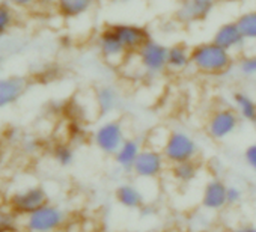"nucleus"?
Masks as SVG:
<instances>
[{"mask_svg":"<svg viewBox=\"0 0 256 232\" xmlns=\"http://www.w3.org/2000/svg\"><path fill=\"white\" fill-rule=\"evenodd\" d=\"M26 90V80L22 77L0 76V110L16 104Z\"/></svg>","mask_w":256,"mask_h":232,"instance_id":"obj_15","label":"nucleus"},{"mask_svg":"<svg viewBox=\"0 0 256 232\" xmlns=\"http://www.w3.org/2000/svg\"><path fill=\"white\" fill-rule=\"evenodd\" d=\"M14 10H32L40 5V0H6Z\"/></svg>","mask_w":256,"mask_h":232,"instance_id":"obj_29","label":"nucleus"},{"mask_svg":"<svg viewBox=\"0 0 256 232\" xmlns=\"http://www.w3.org/2000/svg\"><path fill=\"white\" fill-rule=\"evenodd\" d=\"M235 2H241V0H235Z\"/></svg>","mask_w":256,"mask_h":232,"instance_id":"obj_33","label":"nucleus"},{"mask_svg":"<svg viewBox=\"0 0 256 232\" xmlns=\"http://www.w3.org/2000/svg\"><path fill=\"white\" fill-rule=\"evenodd\" d=\"M214 42H217L220 47L226 48L230 53H236L244 48L247 40L244 38L236 20L234 22H224L222 23L216 30L211 38Z\"/></svg>","mask_w":256,"mask_h":232,"instance_id":"obj_12","label":"nucleus"},{"mask_svg":"<svg viewBox=\"0 0 256 232\" xmlns=\"http://www.w3.org/2000/svg\"><path fill=\"white\" fill-rule=\"evenodd\" d=\"M217 0H180L175 18L182 24H198L210 18Z\"/></svg>","mask_w":256,"mask_h":232,"instance_id":"obj_9","label":"nucleus"},{"mask_svg":"<svg viewBox=\"0 0 256 232\" xmlns=\"http://www.w3.org/2000/svg\"><path fill=\"white\" fill-rule=\"evenodd\" d=\"M200 174V164L198 160H188L170 164V176L175 182L181 186H188L198 180Z\"/></svg>","mask_w":256,"mask_h":232,"instance_id":"obj_21","label":"nucleus"},{"mask_svg":"<svg viewBox=\"0 0 256 232\" xmlns=\"http://www.w3.org/2000/svg\"><path fill=\"white\" fill-rule=\"evenodd\" d=\"M236 23L247 42H256V8L241 12L236 17Z\"/></svg>","mask_w":256,"mask_h":232,"instance_id":"obj_22","label":"nucleus"},{"mask_svg":"<svg viewBox=\"0 0 256 232\" xmlns=\"http://www.w3.org/2000/svg\"><path fill=\"white\" fill-rule=\"evenodd\" d=\"M244 162L253 172H256V144H252L244 150Z\"/></svg>","mask_w":256,"mask_h":232,"instance_id":"obj_28","label":"nucleus"},{"mask_svg":"<svg viewBox=\"0 0 256 232\" xmlns=\"http://www.w3.org/2000/svg\"><path fill=\"white\" fill-rule=\"evenodd\" d=\"M244 198L242 190L238 186H228V192H226V199H228V205L235 206L238 205Z\"/></svg>","mask_w":256,"mask_h":232,"instance_id":"obj_27","label":"nucleus"},{"mask_svg":"<svg viewBox=\"0 0 256 232\" xmlns=\"http://www.w3.org/2000/svg\"><path fill=\"white\" fill-rule=\"evenodd\" d=\"M119 41L124 44L128 53H136L150 38L151 34L145 26L134 24V23H113L110 24Z\"/></svg>","mask_w":256,"mask_h":232,"instance_id":"obj_11","label":"nucleus"},{"mask_svg":"<svg viewBox=\"0 0 256 232\" xmlns=\"http://www.w3.org/2000/svg\"><path fill=\"white\" fill-rule=\"evenodd\" d=\"M232 104L241 121L256 126V100L250 94L244 90H236L232 95Z\"/></svg>","mask_w":256,"mask_h":232,"instance_id":"obj_20","label":"nucleus"},{"mask_svg":"<svg viewBox=\"0 0 256 232\" xmlns=\"http://www.w3.org/2000/svg\"><path fill=\"white\" fill-rule=\"evenodd\" d=\"M96 48L101 54V58L114 66L124 65V62L128 58V53L124 47V44L119 41V38L116 36V34L113 32V29L110 28V24H107L96 36Z\"/></svg>","mask_w":256,"mask_h":232,"instance_id":"obj_10","label":"nucleus"},{"mask_svg":"<svg viewBox=\"0 0 256 232\" xmlns=\"http://www.w3.org/2000/svg\"><path fill=\"white\" fill-rule=\"evenodd\" d=\"M232 232H256V226L244 224V226H238V228H236V229H234Z\"/></svg>","mask_w":256,"mask_h":232,"instance_id":"obj_30","label":"nucleus"},{"mask_svg":"<svg viewBox=\"0 0 256 232\" xmlns=\"http://www.w3.org/2000/svg\"><path fill=\"white\" fill-rule=\"evenodd\" d=\"M66 222V212L50 202L24 217L28 232H58Z\"/></svg>","mask_w":256,"mask_h":232,"instance_id":"obj_5","label":"nucleus"},{"mask_svg":"<svg viewBox=\"0 0 256 232\" xmlns=\"http://www.w3.org/2000/svg\"><path fill=\"white\" fill-rule=\"evenodd\" d=\"M240 77L246 80H256V53L242 54L235 59V66Z\"/></svg>","mask_w":256,"mask_h":232,"instance_id":"obj_23","label":"nucleus"},{"mask_svg":"<svg viewBox=\"0 0 256 232\" xmlns=\"http://www.w3.org/2000/svg\"><path fill=\"white\" fill-rule=\"evenodd\" d=\"M96 4V0H58L56 11L66 20H76L89 14Z\"/></svg>","mask_w":256,"mask_h":232,"instance_id":"obj_19","label":"nucleus"},{"mask_svg":"<svg viewBox=\"0 0 256 232\" xmlns=\"http://www.w3.org/2000/svg\"><path fill=\"white\" fill-rule=\"evenodd\" d=\"M95 146L106 156H114L119 146L126 139L124 126L119 120H107L101 122L94 132Z\"/></svg>","mask_w":256,"mask_h":232,"instance_id":"obj_6","label":"nucleus"},{"mask_svg":"<svg viewBox=\"0 0 256 232\" xmlns=\"http://www.w3.org/2000/svg\"><path fill=\"white\" fill-rule=\"evenodd\" d=\"M226 192H228V186L220 178H212L206 181L202 190V196H200L202 206L208 211L223 210L228 205Z\"/></svg>","mask_w":256,"mask_h":232,"instance_id":"obj_13","label":"nucleus"},{"mask_svg":"<svg viewBox=\"0 0 256 232\" xmlns=\"http://www.w3.org/2000/svg\"><path fill=\"white\" fill-rule=\"evenodd\" d=\"M110 2L114 4V5H126V4L133 2V0H110Z\"/></svg>","mask_w":256,"mask_h":232,"instance_id":"obj_32","label":"nucleus"},{"mask_svg":"<svg viewBox=\"0 0 256 232\" xmlns=\"http://www.w3.org/2000/svg\"><path fill=\"white\" fill-rule=\"evenodd\" d=\"M53 158L54 162L62 166V168H68L74 163L76 160V152L74 148L70 144H58L53 148Z\"/></svg>","mask_w":256,"mask_h":232,"instance_id":"obj_25","label":"nucleus"},{"mask_svg":"<svg viewBox=\"0 0 256 232\" xmlns=\"http://www.w3.org/2000/svg\"><path fill=\"white\" fill-rule=\"evenodd\" d=\"M18 217L20 216H17L10 205L0 206V232H16Z\"/></svg>","mask_w":256,"mask_h":232,"instance_id":"obj_26","label":"nucleus"},{"mask_svg":"<svg viewBox=\"0 0 256 232\" xmlns=\"http://www.w3.org/2000/svg\"><path fill=\"white\" fill-rule=\"evenodd\" d=\"M188 68H192V47L182 41L168 46V71L181 74Z\"/></svg>","mask_w":256,"mask_h":232,"instance_id":"obj_14","label":"nucleus"},{"mask_svg":"<svg viewBox=\"0 0 256 232\" xmlns=\"http://www.w3.org/2000/svg\"><path fill=\"white\" fill-rule=\"evenodd\" d=\"M48 202L47 192L40 186H30L23 190L16 192L10 198V208L20 217H26L28 214L34 212L40 206Z\"/></svg>","mask_w":256,"mask_h":232,"instance_id":"obj_8","label":"nucleus"},{"mask_svg":"<svg viewBox=\"0 0 256 232\" xmlns=\"http://www.w3.org/2000/svg\"><path fill=\"white\" fill-rule=\"evenodd\" d=\"M114 198L126 210H140L145 205V193L134 182H122L116 187Z\"/></svg>","mask_w":256,"mask_h":232,"instance_id":"obj_17","label":"nucleus"},{"mask_svg":"<svg viewBox=\"0 0 256 232\" xmlns=\"http://www.w3.org/2000/svg\"><path fill=\"white\" fill-rule=\"evenodd\" d=\"M162 152L169 164L198 160L199 145L190 133L184 130H172L166 138Z\"/></svg>","mask_w":256,"mask_h":232,"instance_id":"obj_3","label":"nucleus"},{"mask_svg":"<svg viewBox=\"0 0 256 232\" xmlns=\"http://www.w3.org/2000/svg\"><path fill=\"white\" fill-rule=\"evenodd\" d=\"M58 0H40V5H44V6H56Z\"/></svg>","mask_w":256,"mask_h":232,"instance_id":"obj_31","label":"nucleus"},{"mask_svg":"<svg viewBox=\"0 0 256 232\" xmlns=\"http://www.w3.org/2000/svg\"><path fill=\"white\" fill-rule=\"evenodd\" d=\"M142 150L144 145L138 138H126L116 151V154L113 156L114 163L118 164V168L124 170H132Z\"/></svg>","mask_w":256,"mask_h":232,"instance_id":"obj_16","label":"nucleus"},{"mask_svg":"<svg viewBox=\"0 0 256 232\" xmlns=\"http://www.w3.org/2000/svg\"><path fill=\"white\" fill-rule=\"evenodd\" d=\"M16 12L8 2H0V40H2L14 26Z\"/></svg>","mask_w":256,"mask_h":232,"instance_id":"obj_24","label":"nucleus"},{"mask_svg":"<svg viewBox=\"0 0 256 232\" xmlns=\"http://www.w3.org/2000/svg\"><path fill=\"white\" fill-rule=\"evenodd\" d=\"M139 71L150 78L163 76L168 71V46L162 41L150 38L136 53Z\"/></svg>","mask_w":256,"mask_h":232,"instance_id":"obj_2","label":"nucleus"},{"mask_svg":"<svg viewBox=\"0 0 256 232\" xmlns=\"http://www.w3.org/2000/svg\"><path fill=\"white\" fill-rule=\"evenodd\" d=\"M235 66L234 53L220 47L212 40L198 42L192 47V68L202 76L217 77Z\"/></svg>","mask_w":256,"mask_h":232,"instance_id":"obj_1","label":"nucleus"},{"mask_svg":"<svg viewBox=\"0 0 256 232\" xmlns=\"http://www.w3.org/2000/svg\"><path fill=\"white\" fill-rule=\"evenodd\" d=\"M168 164L169 163L164 158L162 150L152 146H144L132 172L140 180H157L164 174Z\"/></svg>","mask_w":256,"mask_h":232,"instance_id":"obj_7","label":"nucleus"},{"mask_svg":"<svg viewBox=\"0 0 256 232\" xmlns=\"http://www.w3.org/2000/svg\"><path fill=\"white\" fill-rule=\"evenodd\" d=\"M240 122L241 118L234 107H217L208 114L205 122V132L212 140L223 142L236 133V130L240 128Z\"/></svg>","mask_w":256,"mask_h":232,"instance_id":"obj_4","label":"nucleus"},{"mask_svg":"<svg viewBox=\"0 0 256 232\" xmlns=\"http://www.w3.org/2000/svg\"><path fill=\"white\" fill-rule=\"evenodd\" d=\"M120 92L113 84H102L95 90V104L100 114H110L120 106Z\"/></svg>","mask_w":256,"mask_h":232,"instance_id":"obj_18","label":"nucleus"}]
</instances>
